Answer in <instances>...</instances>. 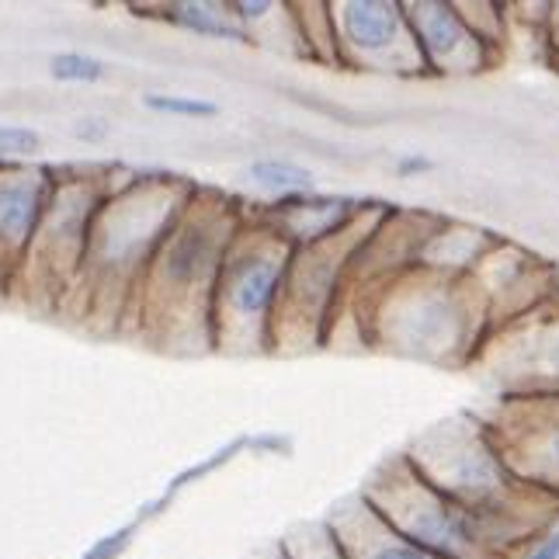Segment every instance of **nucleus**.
<instances>
[{"instance_id": "nucleus-27", "label": "nucleus", "mask_w": 559, "mask_h": 559, "mask_svg": "<svg viewBox=\"0 0 559 559\" xmlns=\"http://www.w3.org/2000/svg\"><path fill=\"white\" fill-rule=\"evenodd\" d=\"M514 559H559V522L546 535H538L535 543H528Z\"/></svg>"}, {"instance_id": "nucleus-20", "label": "nucleus", "mask_w": 559, "mask_h": 559, "mask_svg": "<svg viewBox=\"0 0 559 559\" xmlns=\"http://www.w3.org/2000/svg\"><path fill=\"white\" fill-rule=\"evenodd\" d=\"M278 549L285 552V559H344L341 549L334 546L331 532H326L323 518L320 522H306V525L288 528L278 538Z\"/></svg>"}, {"instance_id": "nucleus-4", "label": "nucleus", "mask_w": 559, "mask_h": 559, "mask_svg": "<svg viewBox=\"0 0 559 559\" xmlns=\"http://www.w3.org/2000/svg\"><path fill=\"white\" fill-rule=\"evenodd\" d=\"M403 459L459 508L484 518L514 543H535L559 522V500L525 487L508 466L476 414H452L420 431Z\"/></svg>"}, {"instance_id": "nucleus-18", "label": "nucleus", "mask_w": 559, "mask_h": 559, "mask_svg": "<svg viewBox=\"0 0 559 559\" xmlns=\"http://www.w3.org/2000/svg\"><path fill=\"white\" fill-rule=\"evenodd\" d=\"M146 14L160 17V22L185 28L199 38H219V43H247V32L240 28V22L229 11V0L219 4V0H167V4H153Z\"/></svg>"}, {"instance_id": "nucleus-2", "label": "nucleus", "mask_w": 559, "mask_h": 559, "mask_svg": "<svg viewBox=\"0 0 559 559\" xmlns=\"http://www.w3.org/2000/svg\"><path fill=\"white\" fill-rule=\"evenodd\" d=\"M191 191L195 181L175 170L119 175L94 216L81 275L56 317L91 334H122L136 285Z\"/></svg>"}, {"instance_id": "nucleus-16", "label": "nucleus", "mask_w": 559, "mask_h": 559, "mask_svg": "<svg viewBox=\"0 0 559 559\" xmlns=\"http://www.w3.org/2000/svg\"><path fill=\"white\" fill-rule=\"evenodd\" d=\"M323 525L344 559H435L411 538H403L361 493L341 497L323 514Z\"/></svg>"}, {"instance_id": "nucleus-29", "label": "nucleus", "mask_w": 559, "mask_h": 559, "mask_svg": "<svg viewBox=\"0 0 559 559\" xmlns=\"http://www.w3.org/2000/svg\"><path fill=\"white\" fill-rule=\"evenodd\" d=\"M549 306H556V310H559V267L552 272V293H549Z\"/></svg>"}, {"instance_id": "nucleus-3", "label": "nucleus", "mask_w": 559, "mask_h": 559, "mask_svg": "<svg viewBox=\"0 0 559 559\" xmlns=\"http://www.w3.org/2000/svg\"><path fill=\"white\" fill-rule=\"evenodd\" d=\"M341 317L358 323V337L369 348L438 369H466L490 337L487 302L476 282L431 267H411L372 285L344 302Z\"/></svg>"}, {"instance_id": "nucleus-19", "label": "nucleus", "mask_w": 559, "mask_h": 559, "mask_svg": "<svg viewBox=\"0 0 559 559\" xmlns=\"http://www.w3.org/2000/svg\"><path fill=\"white\" fill-rule=\"evenodd\" d=\"M243 175H247L250 185L261 191V195H267V202L306 195V191H317L313 170L296 164V160H285V157H258V160L247 164Z\"/></svg>"}, {"instance_id": "nucleus-25", "label": "nucleus", "mask_w": 559, "mask_h": 559, "mask_svg": "<svg viewBox=\"0 0 559 559\" xmlns=\"http://www.w3.org/2000/svg\"><path fill=\"white\" fill-rule=\"evenodd\" d=\"M73 136L81 140V143H105L111 140V122L102 119V115H81V119L73 122Z\"/></svg>"}, {"instance_id": "nucleus-17", "label": "nucleus", "mask_w": 559, "mask_h": 559, "mask_svg": "<svg viewBox=\"0 0 559 559\" xmlns=\"http://www.w3.org/2000/svg\"><path fill=\"white\" fill-rule=\"evenodd\" d=\"M229 11H234L240 28L247 32L250 46L306 56L293 4H278V0H229Z\"/></svg>"}, {"instance_id": "nucleus-12", "label": "nucleus", "mask_w": 559, "mask_h": 559, "mask_svg": "<svg viewBox=\"0 0 559 559\" xmlns=\"http://www.w3.org/2000/svg\"><path fill=\"white\" fill-rule=\"evenodd\" d=\"M552 272L556 267L546 264L538 254H532V250L497 240L469 272L479 296L487 302L490 334L504 331L514 320H522L535 313L538 306H546L552 293Z\"/></svg>"}, {"instance_id": "nucleus-6", "label": "nucleus", "mask_w": 559, "mask_h": 559, "mask_svg": "<svg viewBox=\"0 0 559 559\" xmlns=\"http://www.w3.org/2000/svg\"><path fill=\"white\" fill-rule=\"evenodd\" d=\"M119 175L111 167H56V188L25 250L8 299L32 313L56 317L81 275L91 226Z\"/></svg>"}, {"instance_id": "nucleus-5", "label": "nucleus", "mask_w": 559, "mask_h": 559, "mask_svg": "<svg viewBox=\"0 0 559 559\" xmlns=\"http://www.w3.org/2000/svg\"><path fill=\"white\" fill-rule=\"evenodd\" d=\"M293 250L275 226L247 205V219L226 247L212 293V352L226 358L272 355L275 313Z\"/></svg>"}, {"instance_id": "nucleus-21", "label": "nucleus", "mask_w": 559, "mask_h": 559, "mask_svg": "<svg viewBox=\"0 0 559 559\" xmlns=\"http://www.w3.org/2000/svg\"><path fill=\"white\" fill-rule=\"evenodd\" d=\"M143 108L153 115H167V119H216L219 105L202 98V94H178V91H146Z\"/></svg>"}, {"instance_id": "nucleus-30", "label": "nucleus", "mask_w": 559, "mask_h": 559, "mask_svg": "<svg viewBox=\"0 0 559 559\" xmlns=\"http://www.w3.org/2000/svg\"><path fill=\"white\" fill-rule=\"evenodd\" d=\"M0 299H4V285H0Z\"/></svg>"}, {"instance_id": "nucleus-10", "label": "nucleus", "mask_w": 559, "mask_h": 559, "mask_svg": "<svg viewBox=\"0 0 559 559\" xmlns=\"http://www.w3.org/2000/svg\"><path fill=\"white\" fill-rule=\"evenodd\" d=\"M326 8L337 67L385 76H428L403 0H337Z\"/></svg>"}, {"instance_id": "nucleus-28", "label": "nucleus", "mask_w": 559, "mask_h": 559, "mask_svg": "<svg viewBox=\"0 0 559 559\" xmlns=\"http://www.w3.org/2000/svg\"><path fill=\"white\" fill-rule=\"evenodd\" d=\"M250 559H285V552L278 549V543H272V546H267V549H261V552H254V556H250Z\"/></svg>"}, {"instance_id": "nucleus-15", "label": "nucleus", "mask_w": 559, "mask_h": 559, "mask_svg": "<svg viewBox=\"0 0 559 559\" xmlns=\"http://www.w3.org/2000/svg\"><path fill=\"white\" fill-rule=\"evenodd\" d=\"M372 209V199H352V195H323V191H306V195L250 205L254 216H261L267 226H275L278 234L293 243L306 247L341 234L344 226H352L361 212Z\"/></svg>"}, {"instance_id": "nucleus-26", "label": "nucleus", "mask_w": 559, "mask_h": 559, "mask_svg": "<svg viewBox=\"0 0 559 559\" xmlns=\"http://www.w3.org/2000/svg\"><path fill=\"white\" fill-rule=\"evenodd\" d=\"M393 170H396V178H424V175H431V170H435V160L428 157V153L411 150V153H400Z\"/></svg>"}, {"instance_id": "nucleus-7", "label": "nucleus", "mask_w": 559, "mask_h": 559, "mask_svg": "<svg viewBox=\"0 0 559 559\" xmlns=\"http://www.w3.org/2000/svg\"><path fill=\"white\" fill-rule=\"evenodd\" d=\"M403 538L435 559H514L525 546L487 525L484 518L438 493L403 452L390 455L369 473L358 490Z\"/></svg>"}, {"instance_id": "nucleus-11", "label": "nucleus", "mask_w": 559, "mask_h": 559, "mask_svg": "<svg viewBox=\"0 0 559 559\" xmlns=\"http://www.w3.org/2000/svg\"><path fill=\"white\" fill-rule=\"evenodd\" d=\"M473 365L487 372L497 396L559 393V310L546 302L493 331Z\"/></svg>"}, {"instance_id": "nucleus-14", "label": "nucleus", "mask_w": 559, "mask_h": 559, "mask_svg": "<svg viewBox=\"0 0 559 559\" xmlns=\"http://www.w3.org/2000/svg\"><path fill=\"white\" fill-rule=\"evenodd\" d=\"M56 188V167L49 164H4L0 160V285L4 299L17 275L25 250L35 237L38 223Z\"/></svg>"}, {"instance_id": "nucleus-9", "label": "nucleus", "mask_w": 559, "mask_h": 559, "mask_svg": "<svg viewBox=\"0 0 559 559\" xmlns=\"http://www.w3.org/2000/svg\"><path fill=\"white\" fill-rule=\"evenodd\" d=\"M484 428L525 487L559 500V393L497 396Z\"/></svg>"}, {"instance_id": "nucleus-22", "label": "nucleus", "mask_w": 559, "mask_h": 559, "mask_svg": "<svg viewBox=\"0 0 559 559\" xmlns=\"http://www.w3.org/2000/svg\"><path fill=\"white\" fill-rule=\"evenodd\" d=\"M455 8L466 17V25L476 32V38L484 43L493 56H500V46H504V4H490V0H476V4H466V0H455Z\"/></svg>"}, {"instance_id": "nucleus-8", "label": "nucleus", "mask_w": 559, "mask_h": 559, "mask_svg": "<svg viewBox=\"0 0 559 559\" xmlns=\"http://www.w3.org/2000/svg\"><path fill=\"white\" fill-rule=\"evenodd\" d=\"M385 209L390 205L372 202V209L361 212L341 234L293 250L275 313L272 355H299L320 348V344H331L344 293H348L352 264Z\"/></svg>"}, {"instance_id": "nucleus-23", "label": "nucleus", "mask_w": 559, "mask_h": 559, "mask_svg": "<svg viewBox=\"0 0 559 559\" xmlns=\"http://www.w3.org/2000/svg\"><path fill=\"white\" fill-rule=\"evenodd\" d=\"M49 76L60 84H98L105 76V63L91 52L63 49L49 60Z\"/></svg>"}, {"instance_id": "nucleus-24", "label": "nucleus", "mask_w": 559, "mask_h": 559, "mask_svg": "<svg viewBox=\"0 0 559 559\" xmlns=\"http://www.w3.org/2000/svg\"><path fill=\"white\" fill-rule=\"evenodd\" d=\"M38 146H43V136L32 126H17V122H0V160L4 164H25L32 160Z\"/></svg>"}, {"instance_id": "nucleus-1", "label": "nucleus", "mask_w": 559, "mask_h": 559, "mask_svg": "<svg viewBox=\"0 0 559 559\" xmlns=\"http://www.w3.org/2000/svg\"><path fill=\"white\" fill-rule=\"evenodd\" d=\"M247 219V202L223 188L195 185L178 223L143 272L122 337L175 358L212 352V293L226 247Z\"/></svg>"}, {"instance_id": "nucleus-13", "label": "nucleus", "mask_w": 559, "mask_h": 559, "mask_svg": "<svg viewBox=\"0 0 559 559\" xmlns=\"http://www.w3.org/2000/svg\"><path fill=\"white\" fill-rule=\"evenodd\" d=\"M428 76H476L497 63L455 8V0H403Z\"/></svg>"}]
</instances>
